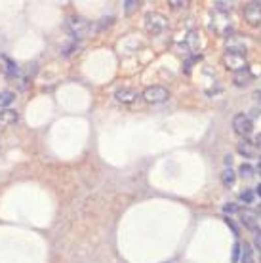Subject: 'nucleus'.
Segmentation results:
<instances>
[{"mask_svg":"<svg viewBox=\"0 0 261 263\" xmlns=\"http://www.w3.org/2000/svg\"><path fill=\"white\" fill-rule=\"evenodd\" d=\"M232 128H234V132H237L239 136L246 138V136L252 134L254 124H252V120H250L248 115H242V113H240V115H237V117L232 118Z\"/></svg>","mask_w":261,"mask_h":263,"instance_id":"obj_3","label":"nucleus"},{"mask_svg":"<svg viewBox=\"0 0 261 263\" xmlns=\"http://www.w3.org/2000/svg\"><path fill=\"white\" fill-rule=\"evenodd\" d=\"M240 221H242V225L248 227V229H257V212L254 210H250V208H244V210H240Z\"/></svg>","mask_w":261,"mask_h":263,"instance_id":"obj_6","label":"nucleus"},{"mask_svg":"<svg viewBox=\"0 0 261 263\" xmlns=\"http://www.w3.org/2000/svg\"><path fill=\"white\" fill-rule=\"evenodd\" d=\"M116 101L120 103H132L138 99V92L136 90H132V88H120V90H116Z\"/></svg>","mask_w":261,"mask_h":263,"instance_id":"obj_8","label":"nucleus"},{"mask_svg":"<svg viewBox=\"0 0 261 263\" xmlns=\"http://www.w3.org/2000/svg\"><path fill=\"white\" fill-rule=\"evenodd\" d=\"M17 111L14 109H0V128H6V126H12L17 122Z\"/></svg>","mask_w":261,"mask_h":263,"instance_id":"obj_7","label":"nucleus"},{"mask_svg":"<svg viewBox=\"0 0 261 263\" xmlns=\"http://www.w3.org/2000/svg\"><path fill=\"white\" fill-rule=\"evenodd\" d=\"M244 17L250 25H261V4L257 2H250L244 8Z\"/></svg>","mask_w":261,"mask_h":263,"instance_id":"obj_5","label":"nucleus"},{"mask_svg":"<svg viewBox=\"0 0 261 263\" xmlns=\"http://www.w3.org/2000/svg\"><path fill=\"white\" fill-rule=\"evenodd\" d=\"M134 6H136V2H126V10H132Z\"/></svg>","mask_w":261,"mask_h":263,"instance_id":"obj_22","label":"nucleus"},{"mask_svg":"<svg viewBox=\"0 0 261 263\" xmlns=\"http://www.w3.org/2000/svg\"><path fill=\"white\" fill-rule=\"evenodd\" d=\"M71 31H73V35H76V37H82L88 31V25L82 19H74V21H71Z\"/></svg>","mask_w":261,"mask_h":263,"instance_id":"obj_11","label":"nucleus"},{"mask_svg":"<svg viewBox=\"0 0 261 263\" xmlns=\"http://www.w3.org/2000/svg\"><path fill=\"white\" fill-rule=\"evenodd\" d=\"M166 29V19L160 14H149L147 15V31L152 35H159Z\"/></svg>","mask_w":261,"mask_h":263,"instance_id":"obj_4","label":"nucleus"},{"mask_svg":"<svg viewBox=\"0 0 261 263\" xmlns=\"http://www.w3.org/2000/svg\"><path fill=\"white\" fill-rule=\"evenodd\" d=\"M239 254H240V244L239 242H234V246H232V263H237Z\"/></svg>","mask_w":261,"mask_h":263,"instance_id":"obj_18","label":"nucleus"},{"mask_svg":"<svg viewBox=\"0 0 261 263\" xmlns=\"http://www.w3.org/2000/svg\"><path fill=\"white\" fill-rule=\"evenodd\" d=\"M14 92H2L0 94V109H4L6 105H10V103L14 101Z\"/></svg>","mask_w":261,"mask_h":263,"instance_id":"obj_14","label":"nucleus"},{"mask_svg":"<svg viewBox=\"0 0 261 263\" xmlns=\"http://www.w3.org/2000/svg\"><path fill=\"white\" fill-rule=\"evenodd\" d=\"M239 172H240V175H242V177H252V175H254V168H252L250 164H242Z\"/></svg>","mask_w":261,"mask_h":263,"instance_id":"obj_15","label":"nucleus"},{"mask_svg":"<svg viewBox=\"0 0 261 263\" xmlns=\"http://www.w3.org/2000/svg\"><path fill=\"white\" fill-rule=\"evenodd\" d=\"M225 65L234 73L246 69V54H244V50H231L229 48L227 54H225Z\"/></svg>","mask_w":261,"mask_h":263,"instance_id":"obj_1","label":"nucleus"},{"mask_svg":"<svg viewBox=\"0 0 261 263\" xmlns=\"http://www.w3.org/2000/svg\"><path fill=\"white\" fill-rule=\"evenodd\" d=\"M255 97H257V99H259V101H261V90H259V92H257V94H255Z\"/></svg>","mask_w":261,"mask_h":263,"instance_id":"obj_24","label":"nucleus"},{"mask_svg":"<svg viewBox=\"0 0 261 263\" xmlns=\"http://www.w3.org/2000/svg\"><path fill=\"white\" fill-rule=\"evenodd\" d=\"M254 145H255V147H261V134H257V136H255Z\"/></svg>","mask_w":261,"mask_h":263,"instance_id":"obj_21","label":"nucleus"},{"mask_svg":"<svg viewBox=\"0 0 261 263\" xmlns=\"http://www.w3.org/2000/svg\"><path fill=\"white\" fill-rule=\"evenodd\" d=\"M234 179H237V175H234V172H232L231 168H227L223 174H221V183H223V185H227V187H229V185H232V183H234Z\"/></svg>","mask_w":261,"mask_h":263,"instance_id":"obj_13","label":"nucleus"},{"mask_svg":"<svg viewBox=\"0 0 261 263\" xmlns=\"http://www.w3.org/2000/svg\"><path fill=\"white\" fill-rule=\"evenodd\" d=\"M255 193H257V195H259V197H261V185H259V187H257V189H255Z\"/></svg>","mask_w":261,"mask_h":263,"instance_id":"obj_23","label":"nucleus"},{"mask_svg":"<svg viewBox=\"0 0 261 263\" xmlns=\"http://www.w3.org/2000/svg\"><path fill=\"white\" fill-rule=\"evenodd\" d=\"M259 168H261V162H259Z\"/></svg>","mask_w":261,"mask_h":263,"instance_id":"obj_26","label":"nucleus"},{"mask_svg":"<svg viewBox=\"0 0 261 263\" xmlns=\"http://www.w3.org/2000/svg\"><path fill=\"white\" fill-rule=\"evenodd\" d=\"M168 97H170V92L164 86H149L143 90V99L147 103H152V105L168 101Z\"/></svg>","mask_w":261,"mask_h":263,"instance_id":"obj_2","label":"nucleus"},{"mask_svg":"<svg viewBox=\"0 0 261 263\" xmlns=\"http://www.w3.org/2000/svg\"><path fill=\"white\" fill-rule=\"evenodd\" d=\"M254 242L257 250H259V257H261V229H254Z\"/></svg>","mask_w":261,"mask_h":263,"instance_id":"obj_17","label":"nucleus"},{"mask_svg":"<svg viewBox=\"0 0 261 263\" xmlns=\"http://www.w3.org/2000/svg\"><path fill=\"white\" fill-rule=\"evenodd\" d=\"M237 210H239V206H234L232 202H229V204L223 206V212H227V214H232V212H237Z\"/></svg>","mask_w":261,"mask_h":263,"instance_id":"obj_20","label":"nucleus"},{"mask_svg":"<svg viewBox=\"0 0 261 263\" xmlns=\"http://www.w3.org/2000/svg\"><path fill=\"white\" fill-rule=\"evenodd\" d=\"M252 73H250V69H242V71H239V73H234V84L237 86H248L250 82H252Z\"/></svg>","mask_w":261,"mask_h":263,"instance_id":"obj_9","label":"nucleus"},{"mask_svg":"<svg viewBox=\"0 0 261 263\" xmlns=\"http://www.w3.org/2000/svg\"><path fill=\"white\" fill-rule=\"evenodd\" d=\"M259 216H261V204H259Z\"/></svg>","mask_w":261,"mask_h":263,"instance_id":"obj_25","label":"nucleus"},{"mask_svg":"<svg viewBox=\"0 0 261 263\" xmlns=\"http://www.w3.org/2000/svg\"><path fill=\"white\" fill-rule=\"evenodd\" d=\"M240 198H242L244 202H252V200H254V191H252V189L242 191V195H240Z\"/></svg>","mask_w":261,"mask_h":263,"instance_id":"obj_16","label":"nucleus"},{"mask_svg":"<svg viewBox=\"0 0 261 263\" xmlns=\"http://www.w3.org/2000/svg\"><path fill=\"white\" fill-rule=\"evenodd\" d=\"M216 8L221 10V12H229V10H231V4H227V2H216Z\"/></svg>","mask_w":261,"mask_h":263,"instance_id":"obj_19","label":"nucleus"},{"mask_svg":"<svg viewBox=\"0 0 261 263\" xmlns=\"http://www.w3.org/2000/svg\"><path fill=\"white\" fill-rule=\"evenodd\" d=\"M242 263H254V252L248 242H244V246H242Z\"/></svg>","mask_w":261,"mask_h":263,"instance_id":"obj_12","label":"nucleus"},{"mask_svg":"<svg viewBox=\"0 0 261 263\" xmlns=\"http://www.w3.org/2000/svg\"><path fill=\"white\" fill-rule=\"evenodd\" d=\"M237 149H239V153L244 154V156H254L255 153V145L252 141H248V139H242Z\"/></svg>","mask_w":261,"mask_h":263,"instance_id":"obj_10","label":"nucleus"}]
</instances>
